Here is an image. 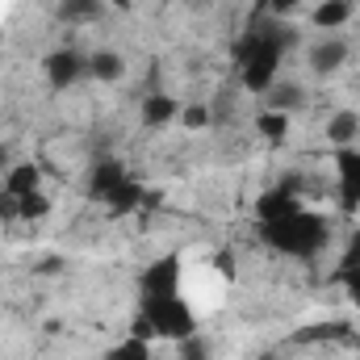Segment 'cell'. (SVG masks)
Segmentation results:
<instances>
[{"label":"cell","instance_id":"obj_1","mask_svg":"<svg viewBox=\"0 0 360 360\" xmlns=\"http://www.w3.org/2000/svg\"><path fill=\"white\" fill-rule=\"evenodd\" d=\"M256 235L285 260H319L331 248V218L319 210H297L281 222H256Z\"/></svg>","mask_w":360,"mask_h":360},{"label":"cell","instance_id":"obj_2","mask_svg":"<svg viewBox=\"0 0 360 360\" xmlns=\"http://www.w3.org/2000/svg\"><path fill=\"white\" fill-rule=\"evenodd\" d=\"M130 335H139L147 344L151 340L180 344V340L197 335V314L184 302V293H172V297H139V310L130 319Z\"/></svg>","mask_w":360,"mask_h":360},{"label":"cell","instance_id":"obj_3","mask_svg":"<svg viewBox=\"0 0 360 360\" xmlns=\"http://www.w3.org/2000/svg\"><path fill=\"white\" fill-rule=\"evenodd\" d=\"M42 76H46V89L51 92H68V89H76V84H84L89 80V51L72 46V42L51 46L42 55Z\"/></svg>","mask_w":360,"mask_h":360},{"label":"cell","instance_id":"obj_4","mask_svg":"<svg viewBox=\"0 0 360 360\" xmlns=\"http://www.w3.org/2000/svg\"><path fill=\"white\" fill-rule=\"evenodd\" d=\"M180 281H184V256L180 252H164V256L147 260L134 276L139 297H172V293H180Z\"/></svg>","mask_w":360,"mask_h":360},{"label":"cell","instance_id":"obj_5","mask_svg":"<svg viewBox=\"0 0 360 360\" xmlns=\"http://www.w3.org/2000/svg\"><path fill=\"white\" fill-rule=\"evenodd\" d=\"M348 59H352V42L340 38V34H327V38L310 42V51H306V68H310L319 80L340 76V72L348 68Z\"/></svg>","mask_w":360,"mask_h":360},{"label":"cell","instance_id":"obj_6","mask_svg":"<svg viewBox=\"0 0 360 360\" xmlns=\"http://www.w3.org/2000/svg\"><path fill=\"white\" fill-rule=\"evenodd\" d=\"M331 164H335V193L340 205L352 214L360 210V147H331Z\"/></svg>","mask_w":360,"mask_h":360},{"label":"cell","instance_id":"obj_7","mask_svg":"<svg viewBox=\"0 0 360 360\" xmlns=\"http://www.w3.org/2000/svg\"><path fill=\"white\" fill-rule=\"evenodd\" d=\"M352 340H356L352 319H323V323L297 327L285 344H289V348H323V344H352Z\"/></svg>","mask_w":360,"mask_h":360},{"label":"cell","instance_id":"obj_8","mask_svg":"<svg viewBox=\"0 0 360 360\" xmlns=\"http://www.w3.org/2000/svg\"><path fill=\"white\" fill-rule=\"evenodd\" d=\"M143 205H147V184L139 176H122V184L105 197V210H109V218L113 222H122V218H130V214H143Z\"/></svg>","mask_w":360,"mask_h":360},{"label":"cell","instance_id":"obj_9","mask_svg":"<svg viewBox=\"0 0 360 360\" xmlns=\"http://www.w3.org/2000/svg\"><path fill=\"white\" fill-rule=\"evenodd\" d=\"M256 222H281V218H289V214H297V210H306V201L297 197V193H289L285 184H272L264 188L260 197H256Z\"/></svg>","mask_w":360,"mask_h":360},{"label":"cell","instance_id":"obj_10","mask_svg":"<svg viewBox=\"0 0 360 360\" xmlns=\"http://www.w3.org/2000/svg\"><path fill=\"white\" fill-rule=\"evenodd\" d=\"M260 105L264 109H276V113H302L306 105H310V89L302 84V80H289V76H276V84H272L264 96H260Z\"/></svg>","mask_w":360,"mask_h":360},{"label":"cell","instance_id":"obj_11","mask_svg":"<svg viewBox=\"0 0 360 360\" xmlns=\"http://www.w3.org/2000/svg\"><path fill=\"white\" fill-rule=\"evenodd\" d=\"M109 4L105 0H55V21L68 30H89L96 21H105Z\"/></svg>","mask_w":360,"mask_h":360},{"label":"cell","instance_id":"obj_12","mask_svg":"<svg viewBox=\"0 0 360 360\" xmlns=\"http://www.w3.org/2000/svg\"><path fill=\"white\" fill-rule=\"evenodd\" d=\"M139 117H143V126L147 130H164V126H172L180 117V101L172 92H147L143 96V105H139Z\"/></svg>","mask_w":360,"mask_h":360},{"label":"cell","instance_id":"obj_13","mask_svg":"<svg viewBox=\"0 0 360 360\" xmlns=\"http://www.w3.org/2000/svg\"><path fill=\"white\" fill-rule=\"evenodd\" d=\"M89 80L105 84V89L122 84V80H126V59H122V51H113V46L89 51Z\"/></svg>","mask_w":360,"mask_h":360},{"label":"cell","instance_id":"obj_14","mask_svg":"<svg viewBox=\"0 0 360 360\" xmlns=\"http://www.w3.org/2000/svg\"><path fill=\"white\" fill-rule=\"evenodd\" d=\"M122 176H126V164L113 160V155H105V160H96L89 168V184H84V188H89L92 201H105V197L122 184Z\"/></svg>","mask_w":360,"mask_h":360},{"label":"cell","instance_id":"obj_15","mask_svg":"<svg viewBox=\"0 0 360 360\" xmlns=\"http://www.w3.org/2000/svg\"><path fill=\"white\" fill-rule=\"evenodd\" d=\"M352 13H356V0H319V4L310 8V25L335 34V30H344V25L352 21Z\"/></svg>","mask_w":360,"mask_h":360},{"label":"cell","instance_id":"obj_16","mask_svg":"<svg viewBox=\"0 0 360 360\" xmlns=\"http://www.w3.org/2000/svg\"><path fill=\"white\" fill-rule=\"evenodd\" d=\"M323 134H327L331 147H352V143L360 139V113L356 109H335V113L327 117Z\"/></svg>","mask_w":360,"mask_h":360},{"label":"cell","instance_id":"obj_17","mask_svg":"<svg viewBox=\"0 0 360 360\" xmlns=\"http://www.w3.org/2000/svg\"><path fill=\"white\" fill-rule=\"evenodd\" d=\"M0 188L13 193V197H30V193L42 188V168H38L34 160H21V164H13V168L4 172V184H0Z\"/></svg>","mask_w":360,"mask_h":360},{"label":"cell","instance_id":"obj_18","mask_svg":"<svg viewBox=\"0 0 360 360\" xmlns=\"http://www.w3.org/2000/svg\"><path fill=\"white\" fill-rule=\"evenodd\" d=\"M252 126H256V134H260L269 147H281V143L289 139L293 117H289V113H276V109H260V113L252 117Z\"/></svg>","mask_w":360,"mask_h":360},{"label":"cell","instance_id":"obj_19","mask_svg":"<svg viewBox=\"0 0 360 360\" xmlns=\"http://www.w3.org/2000/svg\"><path fill=\"white\" fill-rule=\"evenodd\" d=\"M101 360H155V356H151V344H147V340H139V335H126L122 344L105 348V356H101Z\"/></svg>","mask_w":360,"mask_h":360},{"label":"cell","instance_id":"obj_20","mask_svg":"<svg viewBox=\"0 0 360 360\" xmlns=\"http://www.w3.org/2000/svg\"><path fill=\"white\" fill-rule=\"evenodd\" d=\"M176 122L184 130H210V101H188V105H180Z\"/></svg>","mask_w":360,"mask_h":360},{"label":"cell","instance_id":"obj_21","mask_svg":"<svg viewBox=\"0 0 360 360\" xmlns=\"http://www.w3.org/2000/svg\"><path fill=\"white\" fill-rule=\"evenodd\" d=\"M235 109H239V105H235V92L222 89L210 101V126H231V122H235Z\"/></svg>","mask_w":360,"mask_h":360},{"label":"cell","instance_id":"obj_22","mask_svg":"<svg viewBox=\"0 0 360 360\" xmlns=\"http://www.w3.org/2000/svg\"><path fill=\"white\" fill-rule=\"evenodd\" d=\"M51 210H55V205H51V197H46L42 188L30 193V197H21V218H25V222H42V218H51Z\"/></svg>","mask_w":360,"mask_h":360},{"label":"cell","instance_id":"obj_23","mask_svg":"<svg viewBox=\"0 0 360 360\" xmlns=\"http://www.w3.org/2000/svg\"><path fill=\"white\" fill-rule=\"evenodd\" d=\"M176 360H214V348L201 340V331L197 335H188V340H180L176 344Z\"/></svg>","mask_w":360,"mask_h":360},{"label":"cell","instance_id":"obj_24","mask_svg":"<svg viewBox=\"0 0 360 360\" xmlns=\"http://www.w3.org/2000/svg\"><path fill=\"white\" fill-rule=\"evenodd\" d=\"M335 281L344 285L348 302H352V306H360V264H352V269H335Z\"/></svg>","mask_w":360,"mask_h":360},{"label":"cell","instance_id":"obj_25","mask_svg":"<svg viewBox=\"0 0 360 360\" xmlns=\"http://www.w3.org/2000/svg\"><path fill=\"white\" fill-rule=\"evenodd\" d=\"M306 0H260V13L264 17H289V13H297Z\"/></svg>","mask_w":360,"mask_h":360},{"label":"cell","instance_id":"obj_26","mask_svg":"<svg viewBox=\"0 0 360 360\" xmlns=\"http://www.w3.org/2000/svg\"><path fill=\"white\" fill-rule=\"evenodd\" d=\"M17 218H21V197L0 188V222H17Z\"/></svg>","mask_w":360,"mask_h":360},{"label":"cell","instance_id":"obj_27","mask_svg":"<svg viewBox=\"0 0 360 360\" xmlns=\"http://www.w3.org/2000/svg\"><path fill=\"white\" fill-rule=\"evenodd\" d=\"M352 264H360V231L348 239V248H344V260H340V269H352Z\"/></svg>","mask_w":360,"mask_h":360},{"label":"cell","instance_id":"obj_28","mask_svg":"<svg viewBox=\"0 0 360 360\" xmlns=\"http://www.w3.org/2000/svg\"><path fill=\"white\" fill-rule=\"evenodd\" d=\"M252 360H285V352H281V344H272V348H260Z\"/></svg>","mask_w":360,"mask_h":360},{"label":"cell","instance_id":"obj_29","mask_svg":"<svg viewBox=\"0 0 360 360\" xmlns=\"http://www.w3.org/2000/svg\"><path fill=\"white\" fill-rule=\"evenodd\" d=\"M13 168V151H8V143H0V176Z\"/></svg>","mask_w":360,"mask_h":360},{"label":"cell","instance_id":"obj_30","mask_svg":"<svg viewBox=\"0 0 360 360\" xmlns=\"http://www.w3.org/2000/svg\"><path fill=\"white\" fill-rule=\"evenodd\" d=\"M105 4L117 8V13H130V8H134V0H105Z\"/></svg>","mask_w":360,"mask_h":360},{"label":"cell","instance_id":"obj_31","mask_svg":"<svg viewBox=\"0 0 360 360\" xmlns=\"http://www.w3.org/2000/svg\"><path fill=\"white\" fill-rule=\"evenodd\" d=\"M180 4H188V8H210L214 0H180Z\"/></svg>","mask_w":360,"mask_h":360}]
</instances>
